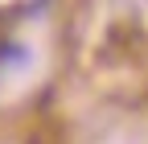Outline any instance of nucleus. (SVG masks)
I'll list each match as a JSON object with an SVG mask.
<instances>
[{"instance_id":"nucleus-1","label":"nucleus","mask_w":148,"mask_h":144,"mask_svg":"<svg viewBox=\"0 0 148 144\" xmlns=\"http://www.w3.org/2000/svg\"><path fill=\"white\" fill-rule=\"evenodd\" d=\"M29 58H33V49L25 45V41H0V74H16V70H25L29 66Z\"/></svg>"}]
</instances>
